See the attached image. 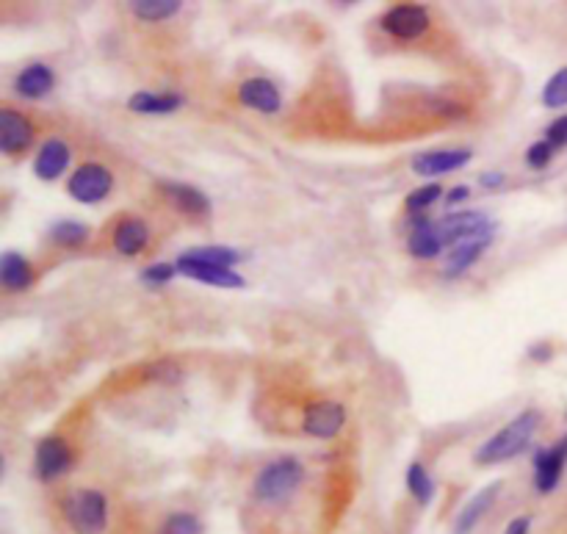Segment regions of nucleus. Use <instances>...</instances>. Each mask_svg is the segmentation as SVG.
Segmentation results:
<instances>
[{
  "mask_svg": "<svg viewBox=\"0 0 567 534\" xmlns=\"http://www.w3.org/2000/svg\"><path fill=\"white\" fill-rule=\"evenodd\" d=\"M540 421H543L540 410H534V407L523 410V413H518V416L509 421L507 427H501L493 438L485 440L476 449L473 460L479 465H498L507 463V460H515L518 454L529 449L534 432L540 429Z\"/></svg>",
  "mask_w": 567,
  "mask_h": 534,
  "instance_id": "nucleus-1",
  "label": "nucleus"
},
{
  "mask_svg": "<svg viewBox=\"0 0 567 534\" xmlns=\"http://www.w3.org/2000/svg\"><path fill=\"white\" fill-rule=\"evenodd\" d=\"M302 479H305V465L296 457H280L260 471L255 485H252V493L263 504H277V501L294 496L302 485Z\"/></svg>",
  "mask_w": 567,
  "mask_h": 534,
  "instance_id": "nucleus-2",
  "label": "nucleus"
},
{
  "mask_svg": "<svg viewBox=\"0 0 567 534\" xmlns=\"http://www.w3.org/2000/svg\"><path fill=\"white\" fill-rule=\"evenodd\" d=\"M64 518L75 534H103L108 526V501L100 490H78L64 501Z\"/></svg>",
  "mask_w": 567,
  "mask_h": 534,
  "instance_id": "nucleus-3",
  "label": "nucleus"
},
{
  "mask_svg": "<svg viewBox=\"0 0 567 534\" xmlns=\"http://www.w3.org/2000/svg\"><path fill=\"white\" fill-rule=\"evenodd\" d=\"M114 189V175L108 172L103 164H81L75 169L67 180V191L75 202H83V205H97L103 202Z\"/></svg>",
  "mask_w": 567,
  "mask_h": 534,
  "instance_id": "nucleus-4",
  "label": "nucleus"
},
{
  "mask_svg": "<svg viewBox=\"0 0 567 534\" xmlns=\"http://www.w3.org/2000/svg\"><path fill=\"white\" fill-rule=\"evenodd\" d=\"M435 225H438V236L446 250L457 247L460 241H468V238L493 233V222L482 211H454V214L438 219Z\"/></svg>",
  "mask_w": 567,
  "mask_h": 534,
  "instance_id": "nucleus-5",
  "label": "nucleus"
},
{
  "mask_svg": "<svg viewBox=\"0 0 567 534\" xmlns=\"http://www.w3.org/2000/svg\"><path fill=\"white\" fill-rule=\"evenodd\" d=\"M567 465V435L559 438L554 446L548 449H537L534 451V487L537 493H554L559 482H562V474H565Z\"/></svg>",
  "mask_w": 567,
  "mask_h": 534,
  "instance_id": "nucleus-6",
  "label": "nucleus"
},
{
  "mask_svg": "<svg viewBox=\"0 0 567 534\" xmlns=\"http://www.w3.org/2000/svg\"><path fill=\"white\" fill-rule=\"evenodd\" d=\"M72 465V446L59 435H50V438L39 440L36 443V454H34V468L36 476L42 482H53L70 471Z\"/></svg>",
  "mask_w": 567,
  "mask_h": 534,
  "instance_id": "nucleus-7",
  "label": "nucleus"
},
{
  "mask_svg": "<svg viewBox=\"0 0 567 534\" xmlns=\"http://www.w3.org/2000/svg\"><path fill=\"white\" fill-rule=\"evenodd\" d=\"M382 31L396 39H418L429 31V12L424 6H415V3H402V6H393L388 12L382 14Z\"/></svg>",
  "mask_w": 567,
  "mask_h": 534,
  "instance_id": "nucleus-8",
  "label": "nucleus"
},
{
  "mask_svg": "<svg viewBox=\"0 0 567 534\" xmlns=\"http://www.w3.org/2000/svg\"><path fill=\"white\" fill-rule=\"evenodd\" d=\"M346 424V410L338 402H313L305 407V416H302V429L308 432L310 438L330 440Z\"/></svg>",
  "mask_w": 567,
  "mask_h": 534,
  "instance_id": "nucleus-9",
  "label": "nucleus"
},
{
  "mask_svg": "<svg viewBox=\"0 0 567 534\" xmlns=\"http://www.w3.org/2000/svg\"><path fill=\"white\" fill-rule=\"evenodd\" d=\"M175 266H178V274L189 277V280H197V283L216 285V288H244V285H247V280L238 272H233V269L197 261V258H191L189 252L180 255Z\"/></svg>",
  "mask_w": 567,
  "mask_h": 534,
  "instance_id": "nucleus-10",
  "label": "nucleus"
},
{
  "mask_svg": "<svg viewBox=\"0 0 567 534\" xmlns=\"http://www.w3.org/2000/svg\"><path fill=\"white\" fill-rule=\"evenodd\" d=\"M34 142V125L14 108H0V150L6 155H20Z\"/></svg>",
  "mask_w": 567,
  "mask_h": 534,
  "instance_id": "nucleus-11",
  "label": "nucleus"
},
{
  "mask_svg": "<svg viewBox=\"0 0 567 534\" xmlns=\"http://www.w3.org/2000/svg\"><path fill=\"white\" fill-rule=\"evenodd\" d=\"M473 158L471 150H432V153L418 155L413 161V172L421 178H438L457 172Z\"/></svg>",
  "mask_w": 567,
  "mask_h": 534,
  "instance_id": "nucleus-12",
  "label": "nucleus"
},
{
  "mask_svg": "<svg viewBox=\"0 0 567 534\" xmlns=\"http://www.w3.org/2000/svg\"><path fill=\"white\" fill-rule=\"evenodd\" d=\"M238 100L244 103L247 108L252 111H260V114H277L280 108H283V95H280V89L272 84V81H266V78H249L241 84L238 89Z\"/></svg>",
  "mask_w": 567,
  "mask_h": 534,
  "instance_id": "nucleus-13",
  "label": "nucleus"
},
{
  "mask_svg": "<svg viewBox=\"0 0 567 534\" xmlns=\"http://www.w3.org/2000/svg\"><path fill=\"white\" fill-rule=\"evenodd\" d=\"M70 147L67 142H61V139H48V142L39 147V153H36V161H34V172L36 178L45 180V183H53V180H59L67 167H70Z\"/></svg>",
  "mask_w": 567,
  "mask_h": 534,
  "instance_id": "nucleus-14",
  "label": "nucleus"
},
{
  "mask_svg": "<svg viewBox=\"0 0 567 534\" xmlns=\"http://www.w3.org/2000/svg\"><path fill=\"white\" fill-rule=\"evenodd\" d=\"M498 490H501V482H490L487 487H482L476 496H473L462 512L457 515V521H454V534H471L476 529V523L485 518L487 512L493 510V504L498 499Z\"/></svg>",
  "mask_w": 567,
  "mask_h": 534,
  "instance_id": "nucleus-15",
  "label": "nucleus"
},
{
  "mask_svg": "<svg viewBox=\"0 0 567 534\" xmlns=\"http://www.w3.org/2000/svg\"><path fill=\"white\" fill-rule=\"evenodd\" d=\"M490 241H493V233L490 236L468 238V241H460L457 247H451L449 255H446V277H460V274L468 272L473 263L485 255Z\"/></svg>",
  "mask_w": 567,
  "mask_h": 534,
  "instance_id": "nucleus-16",
  "label": "nucleus"
},
{
  "mask_svg": "<svg viewBox=\"0 0 567 534\" xmlns=\"http://www.w3.org/2000/svg\"><path fill=\"white\" fill-rule=\"evenodd\" d=\"M53 86H56V72L50 70L48 64H31L14 78V92L20 97H28V100L50 95Z\"/></svg>",
  "mask_w": 567,
  "mask_h": 534,
  "instance_id": "nucleus-17",
  "label": "nucleus"
},
{
  "mask_svg": "<svg viewBox=\"0 0 567 534\" xmlns=\"http://www.w3.org/2000/svg\"><path fill=\"white\" fill-rule=\"evenodd\" d=\"M180 106H183V95H175V92H136L128 100L130 111L144 117H166V114H175Z\"/></svg>",
  "mask_w": 567,
  "mask_h": 534,
  "instance_id": "nucleus-18",
  "label": "nucleus"
},
{
  "mask_svg": "<svg viewBox=\"0 0 567 534\" xmlns=\"http://www.w3.org/2000/svg\"><path fill=\"white\" fill-rule=\"evenodd\" d=\"M407 250L413 258H421V261H432L438 258L440 252L446 250L443 241L438 236V225L429 222V219H418L413 227V233L407 238Z\"/></svg>",
  "mask_w": 567,
  "mask_h": 534,
  "instance_id": "nucleus-19",
  "label": "nucleus"
},
{
  "mask_svg": "<svg viewBox=\"0 0 567 534\" xmlns=\"http://www.w3.org/2000/svg\"><path fill=\"white\" fill-rule=\"evenodd\" d=\"M161 189H164V194L169 197V202H172L175 208H180L183 214H191V216L211 214V200H208L200 189L189 186V183H164Z\"/></svg>",
  "mask_w": 567,
  "mask_h": 534,
  "instance_id": "nucleus-20",
  "label": "nucleus"
},
{
  "mask_svg": "<svg viewBox=\"0 0 567 534\" xmlns=\"http://www.w3.org/2000/svg\"><path fill=\"white\" fill-rule=\"evenodd\" d=\"M0 283L6 291H25L34 283V269L20 252H3L0 258Z\"/></svg>",
  "mask_w": 567,
  "mask_h": 534,
  "instance_id": "nucleus-21",
  "label": "nucleus"
},
{
  "mask_svg": "<svg viewBox=\"0 0 567 534\" xmlns=\"http://www.w3.org/2000/svg\"><path fill=\"white\" fill-rule=\"evenodd\" d=\"M147 241H150V227H147V222H142V219H122L117 225V230H114V247H117L122 255H128V258H133V255H139V252L147 247Z\"/></svg>",
  "mask_w": 567,
  "mask_h": 534,
  "instance_id": "nucleus-22",
  "label": "nucleus"
},
{
  "mask_svg": "<svg viewBox=\"0 0 567 534\" xmlns=\"http://www.w3.org/2000/svg\"><path fill=\"white\" fill-rule=\"evenodd\" d=\"M180 0H133L130 3V12L136 14L139 20H147V23H161V20H169L180 12Z\"/></svg>",
  "mask_w": 567,
  "mask_h": 534,
  "instance_id": "nucleus-23",
  "label": "nucleus"
},
{
  "mask_svg": "<svg viewBox=\"0 0 567 534\" xmlns=\"http://www.w3.org/2000/svg\"><path fill=\"white\" fill-rule=\"evenodd\" d=\"M407 490L413 493V499L426 507L429 501L435 499V482L421 463H413L407 468Z\"/></svg>",
  "mask_w": 567,
  "mask_h": 534,
  "instance_id": "nucleus-24",
  "label": "nucleus"
},
{
  "mask_svg": "<svg viewBox=\"0 0 567 534\" xmlns=\"http://www.w3.org/2000/svg\"><path fill=\"white\" fill-rule=\"evenodd\" d=\"M50 238L59 244V247H83L89 241V227L83 222H56L50 227Z\"/></svg>",
  "mask_w": 567,
  "mask_h": 534,
  "instance_id": "nucleus-25",
  "label": "nucleus"
},
{
  "mask_svg": "<svg viewBox=\"0 0 567 534\" xmlns=\"http://www.w3.org/2000/svg\"><path fill=\"white\" fill-rule=\"evenodd\" d=\"M191 258L197 261L213 263V266H225V269H233L236 263H241V252L233 250V247H197V250L189 252Z\"/></svg>",
  "mask_w": 567,
  "mask_h": 534,
  "instance_id": "nucleus-26",
  "label": "nucleus"
},
{
  "mask_svg": "<svg viewBox=\"0 0 567 534\" xmlns=\"http://www.w3.org/2000/svg\"><path fill=\"white\" fill-rule=\"evenodd\" d=\"M440 197H443V186H438V183H426V186H418L415 191H410L404 205H407L410 214H421L426 208H432Z\"/></svg>",
  "mask_w": 567,
  "mask_h": 534,
  "instance_id": "nucleus-27",
  "label": "nucleus"
},
{
  "mask_svg": "<svg viewBox=\"0 0 567 534\" xmlns=\"http://www.w3.org/2000/svg\"><path fill=\"white\" fill-rule=\"evenodd\" d=\"M543 106L545 108H565L567 106V67L554 72L543 86Z\"/></svg>",
  "mask_w": 567,
  "mask_h": 534,
  "instance_id": "nucleus-28",
  "label": "nucleus"
},
{
  "mask_svg": "<svg viewBox=\"0 0 567 534\" xmlns=\"http://www.w3.org/2000/svg\"><path fill=\"white\" fill-rule=\"evenodd\" d=\"M158 534H202V523L191 512H175L166 518Z\"/></svg>",
  "mask_w": 567,
  "mask_h": 534,
  "instance_id": "nucleus-29",
  "label": "nucleus"
},
{
  "mask_svg": "<svg viewBox=\"0 0 567 534\" xmlns=\"http://www.w3.org/2000/svg\"><path fill=\"white\" fill-rule=\"evenodd\" d=\"M554 147H551V144L545 142H534L532 147H529V150H526V164H529V167L532 169H545L548 167V164H551V158H554Z\"/></svg>",
  "mask_w": 567,
  "mask_h": 534,
  "instance_id": "nucleus-30",
  "label": "nucleus"
},
{
  "mask_svg": "<svg viewBox=\"0 0 567 534\" xmlns=\"http://www.w3.org/2000/svg\"><path fill=\"white\" fill-rule=\"evenodd\" d=\"M175 274H178V266H175V263H155V266H147V269H144L142 280L150 285H166Z\"/></svg>",
  "mask_w": 567,
  "mask_h": 534,
  "instance_id": "nucleus-31",
  "label": "nucleus"
},
{
  "mask_svg": "<svg viewBox=\"0 0 567 534\" xmlns=\"http://www.w3.org/2000/svg\"><path fill=\"white\" fill-rule=\"evenodd\" d=\"M545 142L551 144L554 150H562L567 147V114L556 117L548 128H545Z\"/></svg>",
  "mask_w": 567,
  "mask_h": 534,
  "instance_id": "nucleus-32",
  "label": "nucleus"
},
{
  "mask_svg": "<svg viewBox=\"0 0 567 534\" xmlns=\"http://www.w3.org/2000/svg\"><path fill=\"white\" fill-rule=\"evenodd\" d=\"M529 357H532V360H537V363H548V360L554 357V346L545 344V341H540V344L529 346Z\"/></svg>",
  "mask_w": 567,
  "mask_h": 534,
  "instance_id": "nucleus-33",
  "label": "nucleus"
},
{
  "mask_svg": "<svg viewBox=\"0 0 567 534\" xmlns=\"http://www.w3.org/2000/svg\"><path fill=\"white\" fill-rule=\"evenodd\" d=\"M529 529H532V518H529V515H520L515 521H509L504 534H529Z\"/></svg>",
  "mask_w": 567,
  "mask_h": 534,
  "instance_id": "nucleus-34",
  "label": "nucleus"
},
{
  "mask_svg": "<svg viewBox=\"0 0 567 534\" xmlns=\"http://www.w3.org/2000/svg\"><path fill=\"white\" fill-rule=\"evenodd\" d=\"M468 197H471V189H468V186H454V189L446 194V202H449V205H460V202H465Z\"/></svg>",
  "mask_w": 567,
  "mask_h": 534,
  "instance_id": "nucleus-35",
  "label": "nucleus"
},
{
  "mask_svg": "<svg viewBox=\"0 0 567 534\" xmlns=\"http://www.w3.org/2000/svg\"><path fill=\"white\" fill-rule=\"evenodd\" d=\"M479 180H482L485 189H498V186L504 183V175H501V172H485Z\"/></svg>",
  "mask_w": 567,
  "mask_h": 534,
  "instance_id": "nucleus-36",
  "label": "nucleus"
},
{
  "mask_svg": "<svg viewBox=\"0 0 567 534\" xmlns=\"http://www.w3.org/2000/svg\"><path fill=\"white\" fill-rule=\"evenodd\" d=\"M565 418H567V416H565Z\"/></svg>",
  "mask_w": 567,
  "mask_h": 534,
  "instance_id": "nucleus-37",
  "label": "nucleus"
}]
</instances>
